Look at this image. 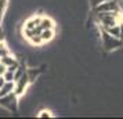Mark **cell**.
<instances>
[{
    "mask_svg": "<svg viewBox=\"0 0 123 119\" xmlns=\"http://www.w3.org/2000/svg\"><path fill=\"white\" fill-rule=\"evenodd\" d=\"M3 76H4L6 82H14V80H15V75H14V71H11V69H7V68H6V71H4Z\"/></svg>",
    "mask_w": 123,
    "mask_h": 119,
    "instance_id": "30bf717a",
    "label": "cell"
},
{
    "mask_svg": "<svg viewBox=\"0 0 123 119\" xmlns=\"http://www.w3.org/2000/svg\"><path fill=\"white\" fill-rule=\"evenodd\" d=\"M39 116H40V118H42V116H51V113L49 112V111H43V112L39 113Z\"/></svg>",
    "mask_w": 123,
    "mask_h": 119,
    "instance_id": "9a60e30c",
    "label": "cell"
},
{
    "mask_svg": "<svg viewBox=\"0 0 123 119\" xmlns=\"http://www.w3.org/2000/svg\"><path fill=\"white\" fill-rule=\"evenodd\" d=\"M43 29H53V21L49 18H40L39 26H37V32L43 31Z\"/></svg>",
    "mask_w": 123,
    "mask_h": 119,
    "instance_id": "8992f818",
    "label": "cell"
},
{
    "mask_svg": "<svg viewBox=\"0 0 123 119\" xmlns=\"http://www.w3.org/2000/svg\"><path fill=\"white\" fill-rule=\"evenodd\" d=\"M40 38L43 42H49V40L53 39V36H54V31L53 29H43V31H40L39 32Z\"/></svg>",
    "mask_w": 123,
    "mask_h": 119,
    "instance_id": "52a82bcc",
    "label": "cell"
},
{
    "mask_svg": "<svg viewBox=\"0 0 123 119\" xmlns=\"http://www.w3.org/2000/svg\"><path fill=\"white\" fill-rule=\"evenodd\" d=\"M106 32L115 38H119L120 39V25H115V26H111V28H106Z\"/></svg>",
    "mask_w": 123,
    "mask_h": 119,
    "instance_id": "ba28073f",
    "label": "cell"
},
{
    "mask_svg": "<svg viewBox=\"0 0 123 119\" xmlns=\"http://www.w3.org/2000/svg\"><path fill=\"white\" fill-rule=\"evenodd\" d=\"M4 83H6V79H4V76H3V75H0V87L4 85Z\"/></svg>",
    "mask_w": 123,
    "mask_h": 119,
    "instance_id": "2e32d148",
    "label": "cell"
},
{
    "mask_svg": "<svg viewBox=\"0 0 123 119\" xmlns=\"http://www.w3.org/2000/svg\"><path fill=\"white\" fill-rule=\"evenodd\" d=\"M12 91H14V82H6L4 85L0 87V98L12 93Z\"/></svg>",
    "mask_w": 123,
    "mask_h": 119,
    "instance_id": "277c9868",
    "label": "cell"
},
{
    "mask_svg": "<svg viewBox=\"0 0 123 119\" xmlns=\"http://www.w3.org/2000/svg\"><path fill=\"white\" fill-rule=\"evenodd\" d=\"M95 8H97L98 13L100 11H102V13H113V11H117V10H119V4L116 3V0H105V1L100 3Z\"/></svg>",
    "mask_w": 123,
    "mask_h": 119,
    "instance_id": "3957f363",
    "label": "cell"
},
{
    "mask_svg": "<svg viewBox=\"0 0 123 119\" xmlns=\"http://www.w3.org/2000/svg\"><path fill=\"white\" fill-rule=\"evenodd\" d=\"M104 1H105V0H104Z\"/></svg>",
    "mask_w": 123,
    "mask_h": 119,
    "instance_id": "ac0fdd59",
    "label": "cell"
},
{
    "mask_svg": "<svg viewBox=\"0 0 123 119\" xmlns=\"http://www.w3.org/2000/svg\"><path fill=\"white\" fill-rule=\"evenodd\" d=\"M90 1H91V6H93V7H97L100 3H102L104 0H90Z\"/></svg>",
    "mask_w": 123,
    "mask_h": 119,
    "instance_id": "4fadbf2b",
    "label": "cell"
},
{
    "mask_svg": "<svg viewBox=\"0 0 123 119\" xmlns=\"http://www.w3.org/2000/svg\"><path fill=\"white\" fill-rule=\"evenodd\" d=\"M98 19L101 21L104 29L115 26V25H119V14H117V11H113V13H102V11H100Z\"/></svg>",
    "mask_w": 123,
    "mask_h": 119,
    "instance_id": "6da1fadb",
    "label": "cell"
},
{
    "mask_svg": "<svg viewBox=\"0 0 123 119\" xmlns=\"http://www.w3.org/2000/svg\"><path fill=\"white\" fill-rule=\"evenodd\" d=\"M29 39H31V42H32L33 44H42V43H43V40H42V38H40V35H39V33L32 35Z\"/></svg>",
    "mask_w": 123,
    "mask_h": 119,
    "instance_id": "8fae6325",
    "label": "cell"
},
{
    "mask_svg": "<svg viewBox=\"0 0 123 119\" xmlns=\"http://www.w3.org/2000/svg\"><path fill=\"white\" fill-rule=\"evenodd\" d=\"M7 54H8V50H7L6 44H4V43H0V58L7 56Z\"/></svg>",
    "mask_w": 123,
    "mask_h": 119,
    "instance_id": "7c38bea8",
    "label": "cell"
},
{
    "mask_svg": "<svg viewBox=\"0 0 123 119\" xmlns=\"http://www.w3.org/2000/svg\"><path fill=\"white\" fill-rule=\"evenodd\" d=\"M4 71H6V65H4V64L0 61V75L4 74Z\"/></svg>",
    "mask_w": 123,
    "mask_h": 119,
    "instance_id": "5bb4252c",
    "label": "cell"
},
{
    "mask_svg": "<svg viewBox=\"0 0 123 119\" xmlns=\"http://www.w3.org/2000/svg\"><path fill=\"white\" fill-rule=\"evenodd\" d=\"M39 22H40V18H32V19H29L26 25H25V29H37L39 26Z\"/></svg>",
    "mask_w": 123,
    "mask_h": 119,
    "instance_id": "9c48e42d",
    "label": "cell"
},
{
    "mask_svg": "<svg viewBox=\"0 0 123 119\" xmlns=\"http://www.w3.org/2000/svg\"><path fill=\"white\" fill-rule=\"evenodd\" d=\"M28 82H29V76L26 74H24L22 76H21V79L17 80V89H15V91H17V93H22V90L25 89V86H26Z\"/></svg>",
    "mask_w": 123,
    "mask_h": 119,
    "instance_id": "5b68a950",
    "label": "cell"
},
{
    "mask_svg": "<svg viewBox=\"0 0 123 119\" xmlns=\"http://www.w3.org/2000/svg\"><path fill=\"white\" fill-rule=\"evenodd\" d=\"M102 44H104V49L106 51H111V50L117 49L119 46L122 44V42H120L119 38H115V36L109 35L106 31H104L102 32Z\"/></svg>",
    "mask_w": 123,
    "mask_h": 119,
    "instance_id": "7a4b0ae2",
    "label": "cell"
},
{
    "mask_svg": "<svg viewBox=\"0 0 123 119\" xmlns=\"http://www.w3.org/2000/svg\"><path fill=\"white\" fill-rule=\"evenodd\" d=\"M119 8H122V10H123V0H122V3L119 4Z\"/></svg>",
    "mask_w": 123,
    "mask_h": 119,
    "instance_id": "e0dca14e",
    "label": "cell"
}]
</instances>
